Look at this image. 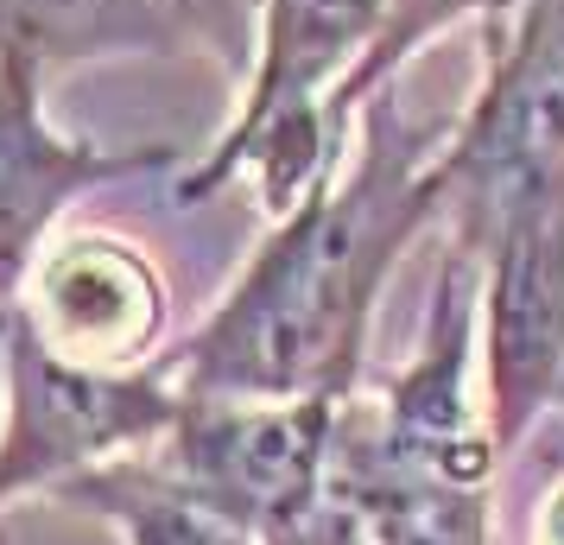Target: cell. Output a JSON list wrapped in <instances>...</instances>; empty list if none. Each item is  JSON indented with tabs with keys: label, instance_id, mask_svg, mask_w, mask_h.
<instances>
[{
	"label": "cell",
	"instance_id": "1",
	"mask_svg": "<svg viewBox=\"0 0 564 545\" xmlns=\"http://www.w3.org/2000/svg\"><path fill=\"white\" fill-rule=\"evenodd\" d=\"M451 128L412 121L400 83L356 115V153L273 216L223 298L172 349L178 393L235 400H349L381 298L406 248L444 216L437 146Z\"/></svg>",
	"mask_w": 564,
	"mask_h": 545
},
{
	"label": "cell",
	"instance_id": "2",
	"mask_svg": "<svg viewBox=\"0 0 564 545\" xmlns=\"http://www.w3.org/2000/svg\"><path fill=\"white\" fill-rule=\"evenodd\" d=\"M495 444L482 393V280L444 241L419 349L336 418L330 501L356 545H495Z\"/></svg>",
	"mask_w": 564,
	"mask_h": 545
},
{
	"label": "cell",
	"instance_id": "3",
	"mask_svg": "<svg viewBox=\"0 0 564 545\" xmlns=\"http://www.w3.org/2000/svg\"><path fill=\"white\" fill-rule=\"evenodd\" d=\"M381 20L387 0H254L235 108L204 153L172 172V204H216L241 184L273 222L330 178L356 133L336 102L375 52Z\"/></svg>",
	"mask_w": 564,
	"mask_h": 545
},
{
	"label": "cell",
	"instance_id": "4",
	"mask_svg": "<svg viewBox=\"0 0 564 545\" xmlns=\"http://www.w3.org/2000/svg\"><path fill=\"white\" fill-rule=\"evenodd\" d=\"M482 280V393L501 450L564 413V178L520 184L476 216L444 222Z\"/></svg>",
	"mask_w": 564,
	"mask_h": 545
},
{
	"label": "cell",
	"instance_id": "5",
	"mask_svg": "<svg viewBox=\"0 0 564 545\" xmlns=\"http://www.w3.org/2000/svg\"><path fill=\"white\" fill-rule=\"evenodd\" d=\"M184 393L165 381V368L102 374L52 356L39 337L7 324V400H0V520L32 501L96 476V469L153 450Z\"/></svg>",
	"mask_w": 564,
	"mask_h": 545
},
{
	"label": "cell",
	"instance_id": "6",
	"mask_svg": "<svg viewBox=\"0 0 564 545\" xmlns=\"http://www.w3.org/2000/svg\"><path fill=\"white\" fill-rule=\"evenodd\" d=\"M336 418L343 400L184 393L172 432L147 457L260 545H285L330 494Z\"/></svg>",
	"mask_w": 564,
	"mask_h": 545
},
{
	"label": "cell",
	"instance_id": "7",
	"mask_svg": "<svg viewBox=\"0 0 564 545\" xmlns=\"http://www.w3.org/2000/svg\"><path fill=\"white\" fill-rule=\"evenodd\" d=\"M564 178V0H520L482 26V83L437 146L444 216L457 222L520 184Z\"/></svg>",
	"mask_w": 564,
	"mask_h": 545
},
{
	"label": "cell",
	"instance_id": "8",
	"mask_svg": "<svg viewBox=\"0 0 564 545\" xmlns=\"http://www.w3.org/2000/svg\"><path fill=\"white\" fill-rule=\"evenodd\" d=\"M172 172H178L172 140L108 146L96 133L57 128L45 115V77L0 57V312H13L20 286L83 197Z\"/></svg>",
	"mask_w": 564,
	"mask_h": 545
},
{
	"label": "cell",
	"instance_id": "9",
	"mask_svg": "<svg viewBox=\"0 0 564 545\" xmlns=\"http://www.w3.org/2000/svg\"><path fill=\"white\" fill-rule=\"evenodd\" d=\"M13 324L52 356L102 374L159 368L172 349V280L128 235H57L13 298Z\"/></svg>",
	"mask_w": 564,
	"mask_h": 545
},
{
	"label": "cell",
	"instance_id": "10",
	"mask_svg": "<svg viewBox=\"0 0 564 545\" xmlns=\"http://www.w3.org/2000/svg\"><path fill=\"white\" fill-rule=\"evenodd\" d=\"M204 45L197 0H0V57L45 83L121 57H191Z\"/></svg>",
	"mask_w": 564,
	"mask_h": 545
},
{
	"label": "cell",
	"instance_id": "11",
	"mask_svg": "<svg viewBox=\"0 0 564 545\" xmlns=\"http://www.w3.org/2000/svg\"><path fill=\"white\" fill-rule=\"evenodd\" d=\"M52 508H70V514L108 526L115 545H260L248 526H235L229 514H216L209 501L178 489L147 450L70 482Z\"/></svg>",
	"mask_w": 564,
	"mask_h": 545
},
{
	"label": "cell",
	"instance_id": "12",
	"mask_svg": "<svg viewBox=\"0 0 564 545\" xmlns=\"http://www.w3.org/2000/svg\"><path fill=\"white\" fill-rule=\"evenodd\" d=\"M520 0H387V20H381V39H375V52L361 57V70L349 83H343V121L356 128V115L381 89H393L400 83V70H406L419 52H432L444 32L457 26H495V20H508Z\"/></svg>",
	"mask_w": 564,
	"mask_h": 545
},
{
	"label": "cell",
	"instance_id": "13",
	"mask_svg": "<svg viewBox=\"0 0 564 545\" xmlns=\"http://www.w3.org/2000/svg\"><path fill=\"white\" fill-rule=\"evenodd\" d=\"M527 545H564V476L552 482V489L539 494L533 508V533H527Z\"/></svg>",
	"mask_w": 564,
	"mask_h": 545
},
{
	"label": "cell",
	"instance_id": "14",
	"mask_svg": "<svg viewBox=\"0 0 564 545\" xmlns=\"http://www.w3.org/2000/svg\"><path fill=\"white\" fill-rule=\"evenodd\" d=\"M7 324H13V312H0V400H7Z\"/></svg>",
	"mask_w": 564,
	"mask_h": 545
}]
</instances>
